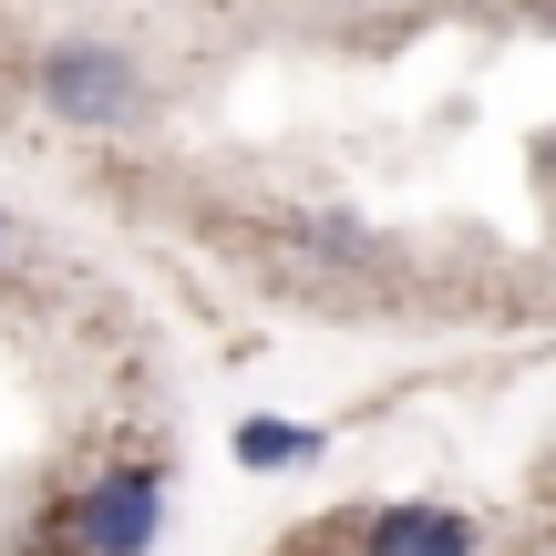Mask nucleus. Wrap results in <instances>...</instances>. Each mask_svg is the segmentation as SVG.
<instances>
[{"label": "nucleus", "instance_id": "obj_1", "mask_svg": "<svg viewBox=\"0 0 556 556\" xmlns=\"http://www.w3.org/2000/svg\"><path fill=\"white\" fill-rule=\"evenodd\" d=\"M165 526V464H114L73 495V556H144Z\"/></svg>", "mask_w": 556, "mask_h": 556}, {"label": "nucleus", "instance_id": "obj_2", "mask_svg": "<svg viewBox=\"0 0 556 556\" xmlns=\"http://www.w3.org/2000/svg\"><path fill=\"white\" fill-rule=\"evenodd\" d=\"M41 103L73 124H124L144 103V73L124 52H103V41H62L52 62H41Z\"/></svg>", "mask_w": 556, "mask_h": 556}, {"label": "nucleus", "instance_id": "obj_3", "mask_svg": "<svg viewBox=\"0 0 556 556\" xmlns=\"http://www.w3.org/2000/svg\"><path fill=\"white\" fill-rule=\"evenodd\" d=\"M361 556H475V526L454 505H381L361 526Z\"/></svg>", "mask_w": 556, "mask_h": 556}, {"label": "nucleus", "instance_id": "obj_4", "mask_svg": "<svg viewBox=\"0 0 556 556\" xmlns=\"http://www.w3.org/2000/svg\"><path fill=\"white\" fill-rule=\"evenodd\" d=\"M238 464H319V433H299V422H238Z\"/></svg>", "mask_w": 556, "mask_h": 556}, {"label": "nucleus", "instance_id": "obj_5", "mask_svg": "<svg viewBox=\"0 0 556 556\" xmlns=\"http://www.w3.org/2000/svg\"><path fill=\"white\" fill-rule=\"evenodd\" d=\"M0 248H11V227H0Z\"/></svg>", "mask_w": 556, "mask_h": 556}]
</instances>
